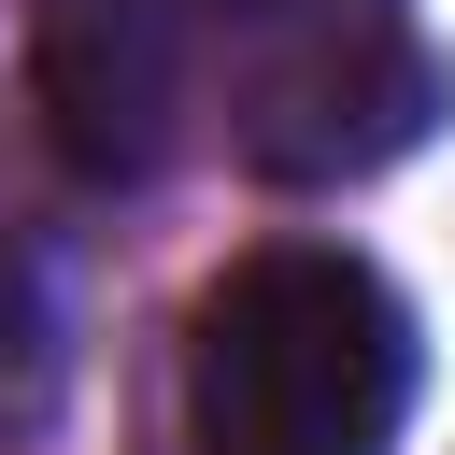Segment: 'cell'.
I'll return each mask as SVG.
<instances>
[{
    "label": "cell",
    "mask_w": 455,
    "mask_h": 455,
    "mask_svg": "<svg viewBox=\"0 0 455 455\" xmlns=\"http://www.w3.org/2000/svg\"><path fill=\"white\" fill-rule=\"evenodd\" d=\"M412 299L341 242H256L185 313V441L199 455H398L412 427Z\"/></svg>",
    "instance_id": "1"
},
{
    "label": "cell",
    "mask_w": 455,
    "mask_h": 455,
    "mask_svg": "<svg viewBox=\"0 0 455 455\" xmlns=\"http://www.w3.org/2000/svg\"><path fill=\"white\" fill-rule=\"evenodd\" d=\"M199 85L256 185H370L455 114L412 0H199Z\"/></svg>",
    "instance_id": "2"
},
{
    "label": "cell",
    "mask_w": 455,
    "mask_h": 455,
    "mask_svg": "<svg viewBox=\"0 0 455 455\" xmlns=\"http://www.w3.org/2000/svg\"><path fill=\"white\" fill-rule=\"evenodd\" d=\"M28 100L85 185L171 171L199 114V0H28Z\"/></svg>",
    "instance_id": "3"
},
{
    "label": "cell",
    "mask_w": 455,
    "mask_h": 455,
    "mask_svg": "<svg viewBox=\"0 0 455 455\" xmlns=\"http://www.w3.org/2000/svg\"><path fill=\"white\" fill-rule=\"evenodd\" d=\"M57 384H71V313H57V270H43L28 242H0V455H14V441H43Z\"/></svg>",
    "instance_id": "4"
}]
</instances>
